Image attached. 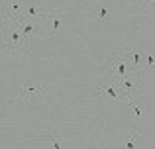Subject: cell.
Here are the masks:
<instances>
[{"label": "cell", "instance_id": "obj_1", "mask_svg": "<svg viewBox=\"0 0 155 149\" xmlns=\"http://www.w3.org/2000/svg\"><path fill=\"white\" fill-rule=\"evenodd\" d=\"M4 28L6 26H22L24 22V0H4L2 6Z\"/></svg>", "mask_w": 155, "mask_h": 149}, {"label": "cell", "instance_id": "obj_8", "mask_svg": "<svg viewBox=\"0 0 155 149\" xmlns=\"http://www.w3.org/2000/svg\"><path fill=\"white\" fill-rule=\"evenodd\" d=\"M45 86H35V88H18V98H30V96H43Z\"/></svg>", "mask_w": 155, "mask_h": 149}, {"label": "cell", "instance_id": "obj_14", "mask_svg": "<svg viewBox=\"0 0 155 149\" xmlns=\"http://www.w3.org/2000/svg\"><path fill=\"white\" fill-rule=\"evenodd\" d=\"M149 4H155V0H143V2H141V6H143V8H147Z\"/></svg>", "mask_w": 155, "mask_h": 149}, {"label": "cell", "instance_id": "obj_10", "mask_svg": "<svg viewBox=\"0 0 155 149\" xmlns=\"http://www.w3.org/2000/svg\"><path fill=\"white\" fill-rule=\"evenodd\" d=\"M126 104H128V108H130V110H132L134 114L137 116V118H141V114H143V112H141V108L137 106V104L134 102V100H128V102H126Z\"/></svg>", "mask_w": 155, "mask_h": 149}, {"label": "cell", "instance_id": "obj_5", "mask_svg": "<svg viewBox=\"0 0 155 149\" xmlns=\"http://www.w3.org/2000/svg\"><path fill=\"white\" fill-rule=\"evenodd\" d=\"M47 12L39 6V0H24V18L34 20H45Z\"/></svg>", "mask_w": 155, "mask_h": 149}, {"label": "cell", "instance_id": "obj_4", "mask_svg": "<svg viewBox=\"0 0 155 149\" xmlns=\"http://www.w3.org/2000/svg\"><path fill=\"white\" fill-rule=\"evenodd\" d=\"M22 26H6L4 28V35H2V43L8 47L10 51H14L16 47H22Z\"/></svg>", "mask_w": 155, "mask_h": 149}, {"label": "cell", "instance_id": "obj_3", "mask_svg": "<svg viewBox=\"0 0 155 149\" xmlns=\"http://www.w3.org/2000/svg\"><path fill=\"white\" fill-rule=\"evenodd\" d=\"M110 73H112V83L122 80L126 75H130V63L126 59V55H114L110 59Z\"/></svg>", "mask_w": 155, "mask_h": 149}, {"label": "cell", "instance_id": "obj_2", "mask_svg": "<svg viewBox=\"0 0 155 149\" xmlns=\"http://www.w3.org/2000/svg\"><path fill=\"white\" fill-rule=\"evenodd\" d=\"M118 86H120V90L124 92L130 100H132L134 96H140L141 94V83H140V76H137V73L126 75L122 80H118Z\"/></svg>", "mask_w": 155, "mask_h": 149}, {"label": "cell", "instance_id": "obj_9", "mask_svg": "<svg viewBox=\"0 0 155 149\" xmlns=\"http://www.w3.org/2000/svg\"><path fill=\"white\" fill-rule=\"evenodd\" d=\"M137 145H140V134H137V131H134V134H130L128 138H126L124 147L126 149H137Z\"/></svg>", "mask_w": 155, "mask_h": 149}, {"label": "cell", "instance_id": "obj_15", "mask_svg": "<svg viewBox=\"0 0 155 149\" xmlns=\"http://www.w3.org/2000/svg\"><path fill=\"white\" fill-rule=\"evenodd\" d=\"M98 149H104V147H102V145H100V147H98Z\"/></svg>", "mask_w": 155, "mask_h": 149}, {"label": "cell", "instance_id": "obj_12", "mask_svg": "<svg viewBox=\"0 0 155 149\" xmlns=\"http://www.w3.org/2000/svg\"><path fill=\"white\" fill-rule=\"evenodd\" d=\"M49 143H51V149H59V138L57 135H49Z\"/></svg>", "mask_w": 155, "mask_h": 149}, {"label": "cell", "instance_id": "obj_11", "mask_svg": "<svg viewBox=\"0 0 155 149\" xmlns=\"http://www.w3.org/2000/svg\"><path fill=\"white\" fill-rule=\"evenodd\" d=\"M153 65H155V55H151V53L145 55V57H143V67H145V69H151Z\"/></svg>", "mask_w": 155, "mask_h": 149}, {"label": "cell", "instance_id": "obj_7", "mask_svg": "<svg viewBox=\"0 0 155 149\" xmlns=\"http://www.w3.org/2000/svg\"><path fill=\"white\" fill-rule=\"evenodd\" d=\"M45 20H51V34H59L61 31V10L47 12Z\"/></svg>", "mask_w": 155, "mask_h": 149}, {"label": "cell", "instance_id": "obj_6", "mask_svg": "<svg viewBox=\"0 0 155 149\" xmlns=\"http://www.w3.org/2000/svg\"><path fill=\"white\" fill-rule=\"evenodd\" d=\"M96 94H98V96H106V98H110V100H122V102H128V100H130L124 92L116 90V84H114V83L96 86Z\"/></svg>", "mask_w": 155, "mask_h": 149}, {"label": "cell", "instance_id": "obj_13", "mask_svg": "<svg viewBox=\"0 0 155 149\" xmlns=\"http://www.w3.org/2000/svg\"><path fill=\"white\" fill-rule=\"evenodd\" d=\"M96 16H98V18H108V10H106L104 6H100L98 10H96Z\"/></svg>", "mask_w": 155, "mask_h": 149}]
</instances>
